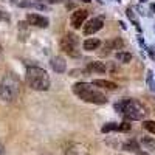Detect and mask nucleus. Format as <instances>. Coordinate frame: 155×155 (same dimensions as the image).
Here are the masks:
<instances>
[{"mask_svg": "<svg viewBox=\"0 0 155 155\" xmlns=\"http://www.w3.org/2000/svg\"><path fill=\"white\" fill-rule=\"evenodd\" d=\"M143 127L146 129V130H149L150 134H153V135H155V121L147 120V121H144V123H143Z\"/></svg>", "mask_w": 155, "mask_h": 155, "instance_id": "18", "label": "nucleus"}, {"mask_svg": "<svg viewBox=\"0 0 155 155\" xmlns=\"http://www.w3.org/2000/svg\"><path fill=\"white\" fill-rule=\"evenodd\" d=\"M78 44H79L78 36H74L73 33H67L61 41V48L64 50V53H67L70 58H79L81 53H79V50H78Z\"/></svg>", "mask_w": 155, "mask_h": 155, "instance_id": "5", "label": "nucleus"}, {"mask_svg": "<svg viewBox=\"0 0 155 155\" xmlns=\"http://www.w3.org/2000/svg\"><path fill=\"white\" fill-rule=\"evenodd\" d=\"M93 85L96 87H102V88H107V90H116L118 85L112 81H106V79H95L93 81Z\"/></svg>", "mask_w": 155, "mask_h": 155, "instance_id": "12", "label": "nucleus"}, {"mask_svg": "<svg viewBox=\"0 0 155 155\" xmlns=\"http://www.w3.org/2000/svg\"><path fill=\"white\" fill-rule=\"evenodd\" d=\"M140 2H147V0H140Z\"/></svg>", "mask_w": 155, "mask_h": 155, "instance_id": "29", "label": "nucleus"}, {"mask_svg": "<svg viewBox=\"0 0 155 155\" xmlns=\"http://www.w3.org/2000/svg\"><path fill=\"white\" fill-rule=\"evenodd\" d=\"M152 74H153V73L149 70V71H147V84H149V88L152 90V92H155V84H153V81H152Z\"/></svg>", "mask_w": 155, "mask_h": 155, "instance_id": "21", "label": "nucleus"}, {"mask_svg": "<svg viewBox=\"0 0 155 155\" xmlns=\"http://www.w3.org/2000/svg\"><path fill=\"white\" fill-rule=\"evenodd\" d=\"M115 110L118 113H123L124 118L130 120V121L143 120L146 116V109L143 107L141 102H138L135 99H123L120 102H116Z\"/></svg>", "mask_w": 155, "mask_h": 155, "instance_id": "1", "label": "nucleus"}, {"mask_svg": "<svg viewBox=\"0 0 155 155\" xmlns=\"http://www.w3.org/2000/svg\"><path fill=\"white\" fill-rule=\"evenodd\" d=\"M87 71H93V73H106V65H104V62H98V61H93V62H90L88 65H87V68H85Z\"/></svg>", "mask_w": 155, "mask_h": 155, "instance_id": "10", "label": "nucleus"}, {"mask_svg": "<svg viewBox=\"0 0 155 155\" xmlns=\"http://www.w3.org/2000/svg\"><path fill=\"white\" fill-rule=\"evenodd\" d=\"M113 50V42L112 41H107L106 44H104V47H102V51H101V56H107L110 51Z\"/></svg>", "mask_w": 155, "mask_h": 155, "instance_id": "16", "label": "nucleus"}, {"mask_svg": "<svg viewBox=\"0 0 155 155\" xmlns=\"http://www.w3.org/2000/svg\"><path fill=\"white\" fill-rule=\"evenodd\" d=\"M130 124H129L127 121H124V123H121V124H118V130L120 132H129V130H130Z\"/></svg>", "mask_w": 155, "mask_h": 155, "instance_id": "20", "label": "nucleus"}, {"mask_svg": "<svg viewBox=\"0 0 155 155\" xmlns=\"http://www.w3.org/2000/svg\"><path fill=\"white\" fill-rule=\"evenodd\" d=\"M27 84L33 88V90H39V92H45V90L50 88V76L48 73L41 68V67H28L27 68Z\"/></svg>", "mask_w": 155, "mask_h": 155, "instance_id": "3", "label": "nucleus"}, {"mask_svg": "<svg viewBox=\"0 0 155 155\" xmlns=\"http://www.w3.org/2000/svg\"><path fill=\"white\" fill-rule=\"evenodd\" d=\"M47 2H50V3H59V2H62V0H47Z\"/></svg>", "mask_w": 155, "mask_h": 155, "instance_id": "24", "label": "nucleus"}, {"mask_svg": "<svg viewBox=\"0 0 155 155\" xmlns=\"http://www.w3.org/2000/svg\"><path fill=\"white\" fill-rule=\"evenodd\" d=\"M150 9H152V11H155V3H152V5H150Z\"/></svg>", "mask_w": 155, "mask_h": 155, "instance_id": "25", "label": "nucleus"}, {"mask_svg": "<svg viewBox=\"0 0 155 155\" xmlns=\"http://www.w3.org/2000/svg\"><path fill=\"white\" fill-rule=\"evenodd\" d=\"M73 93L76 96H79L85 102H92V104H106L107 98L104 93H101L99 90H96L93 85H90L87 82H76L73 85Z\"/></svg>", "mask_w": 155, "mask_h": 155, "instance_id": "2", "label": "nucleus"}, {"mask_svg": "<svg viewBox=\"0 0 155 155\" xmlns=\"http://www.w3.org/2000/svg\"><path fill=\"white\" fill-rule=\"evenodd\" d=\"M124 149L126 150H132V152H138V144L137 141H127V143H124Z\"/></svg>", "mask_w": 155, "mask_h": 155, "instance_id": "17", "label": "nucleus"}, {"mask_svg": "<svg viewBox=\"0 0 155 155\" xmlns=\"http://www.w3.org/2000/svg\"><path fill=\"white\" fill-rule=\"evenodd\" d=\"M27 23H28V25H33V27H39V28H47L50 22H48L47 17L31 12V14L27 16Z\"/></svg>", "mask_w": 155, "mask_h": 155, "instance_id": "7", "label": "nucleus"}, {"mask_svg": "<svg viewBox=\"0 0 155 155\" xmlns=\"http://www.w3.org/2000/svg\"><path fill=\"white\" fill-rule=\"evenodd\" d=\"M115 58H116V61H120L123 64H129L132 61V54L129 53V51H118V53L115 54Z\"/></svg>", "mask_w": 155, "mask_h": 155, "instance_id": "13", "label": "nucleus"}, {"mask_svg": "<svg viewBox=\"0 0 155 155\" xmlns=\"http://www.w3.org/2000/svg\"><path fill=\"white\" fill-rule=\"evenodd\" d=\"M50 65H51V68H53L56 73H64L67 70V62H65V59L61 58V56L51 58L50 59Z\"/></svg>", "mask_w": 155, "mask_h": 155, "instance_id": "9", "label": "nucleus"}, {"mask_svg": "<svg viewBox=\"0 0 155 155\" xmlns=\"http://www.w3.org/2000/svg\"><path fill=\"white\" fill-rule=\"evenodd\" d=\"M0 153H3V146H0Z\"/></svg>", "mask_w": 155, "mask_h": 155, "instance_id": "26", "label": "nucleus"}, {"mask_svg": "<svg viewBox=\"0 0 155 155\" xmlns=\"http://www.w3.org/2000/svg\"><path fill=\"white\" fill-rule=\"evenodd\" d=\"M104 134H107V132H112V130H118V123H107V124H104L102 126V129H101Z\"/></svg>", "mask_w": 155, "mask_h": 155, "instance_id": "15", "label": "nucleus"}, {"mask_svg": "<svg viewBox=\"0 0 155 155\" xmlns=\"http://www.w3.org/2000/svg\"><path fill=\"white\" fill-rule=\"evenodd\" d=\"M112 42H113V50H121L124 47V42H123L121 37H115Z\"/></svg>", "mask_w": 155, "mask_h": 155, "instance_id": "19", "label": "nucleus"}, {"mask_svg": "<svg viewBox=\"0 0 155 155\" xmlns=\"http://www.w3.org/2000/svg\"><path fill=\"white\" fill-rule=\"evenodd\" d=\"M87 16H88V12L85 9H76L71 14V27L76 28V30L81 28L85 22V19H87Z\"/></svg>", "mask_w": 155, "mask_h": 155, "instance_id": "8", "label": "nucleus"}, {"mask_svg": "<svg viewBox=\"0 0 155 155\" xmlns=\"http://www.w3.org/2000/svg\"><path fill=\"white\" fill-rule=\"evenodd\" d=\"M141 143H143V146L149 150H155V138L152 137H143L141 138Z\"/></svg>", "mask_w": 155, "mask_h": 155, "instance_id": "14", "label": "nucleus"}, {"mask_svg": "<svg viewBox=\"0 0 155 155\" xmlns=\"http://www.w3.org/2000/svg\"><path fill=\"white\" fill-rule=\"evenodd\" d=\"M99 45H101V41L99 39H93V37H88L87 41H84V44H82L84 50H87V51H95V50L99 48Z\"/></svg>", "mask_w": 155, "mask_h": 155, "instance_id": "11", "label": "nucleus"}, {"mask_svg": "<svg viewBox=\"0 0 155 155\" xmlns=\"http://www.w3.org/2000/svg\"><path fill=\"white\" fill-rule=\"evenodd\" d=\"M102 27H104V20H102V17H93V19H90V20L84 25V34H85V36L95 34V33L99 31Z\"/></svg>", "mask_w": 155, "mask_h": 155, "instance_id": "6", "label": "nucleus"}, {"mask_svg": "<svg viewBox=\"0 0 155 155\" xmlns=\"http://www.w3.org/2000/svg\"><path fill=\"white\" fill-rule=\"evenodd\" d=\"M147 51H149V56H150L152 59H155V48H153V47H149Z\"/></svg>", "mask_w": 155, "mask_h": 155, "instance_id": "22", "label": "nucleus"}, {"mask_svg": "<svg viewBox=\"0 0 155 155\" xmlns=\"http://www.w3.org/2000/svg\"><path fill=\"white\" fill-rule=\"evenodd\" d=\"M2 17H3V12H2V11H0V20H2Z\"/></svg>", "mask_w": 155, "mask_h": 155, "instance_id": "27", "label": "nucleus"}, {"mask_svg": "<svg viewBox=\"0 0 155 155\" xmlns=\"http://www.w3.org/2000/svg\"><path fill=\"white\" fill-rule=\"evenodd\" d=\"M19 92H20V84L19 79L14 74H5L2 82H0V96L6 102H12L19 98Z\"/></svg>", "mask_w": 155, "mask_h": 155, "instance_id": "4", "label": "nucleus"}, {"mask_svg": "<svg viewBox=\"0 0 155 155\" xmlns=\"http://www.w3.org/2000/svg\"><path fill=\"white\" fill-rule=\"evenodd\" d=\"M2 50H3V48H2V45H0V54H2Z\"/></svg>", "mask_w": 155, "mask_h": 155, "instance_id": "28", "label": "nucleus"}, {"mask_svg": "<svg viewBox=\"0 0 155 155\" xmlns=\"http://www.w3.org/2000/svg\"><path fill=\"white\" fill-rule=\"evenodd\" d=\"M81 74V70H71L70 71V76H79Z\"/></svg>", "mask_w": 155, "mask_h": 155, "instance_id": "23", "label": "nucleus"}]
</instances>
